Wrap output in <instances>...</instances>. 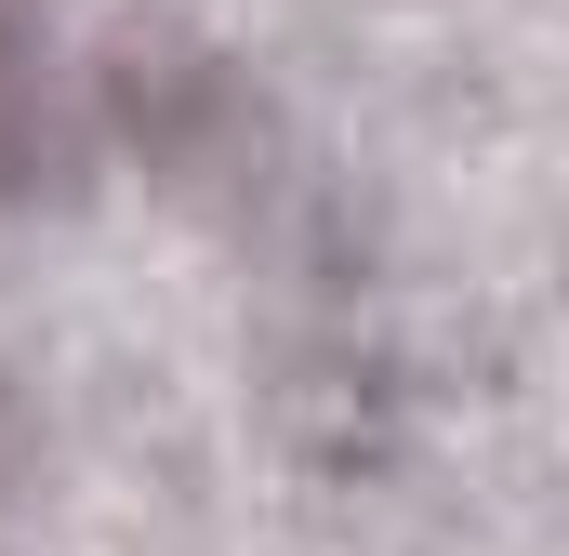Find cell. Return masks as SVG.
Returning <instances> with one entry per match:
<instances>
[{"label":"cell","mask_w":569,"mask_h":556,"mask_svg":"<svg viewBox=\"0 0 569 556\" xmlns=\"http://www.w3.org/2000/svg\"><path fill=\"white\" fill-rule=\"evenodd\" d=\"M0 477H13V411H0Z\"/></svg>","instance_id":"7a4b0ae2"},{"label":"cell","mask_w":569,"mask_h":556,"mask_svg":"<svg viewBox=\"0 0 569 556\" xmlns=\"http://www.w3.org/2000/svg\"><path fill=\"white\" fill-rule=\"evenodd\" d=\"M0 93H13V0H0ZM0 146H13V133H0Z\"/></svg>","instance_id":"6da1fadb"}]
</instances>
